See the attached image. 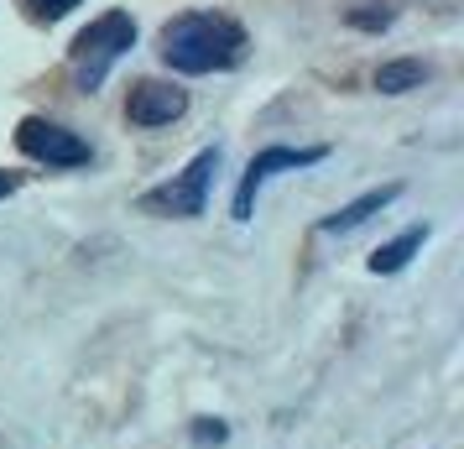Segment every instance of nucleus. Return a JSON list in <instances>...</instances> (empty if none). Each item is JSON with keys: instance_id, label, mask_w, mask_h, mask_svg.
I'll return each mask as SVG.
<instances>
[{"instance_id": "nucleus-1", "label": "nucleus", "mask_w": 464, "mask_h": 449, "mask_svg": "<svg viewBox=\"0 0 464 449\" xmlns=\"http://www.w3.org/2000/svg\"><path fill=\"white\" fill-rule=\"evenodd\" d=\"M157 53L178 73H219L246 58V26L230 16H214V11H188L162 26Z\"/></svg>"}, {"instance_id": "nucleus-2", "label": "nucleus", "mask_w": 464, "mask_h": 449, "mask_svg": "<svg viewBox=\"0 0 464 449\" xmlns=\"http://www.w3.org/2000/svg\"><path fill=\"white\" fill-rule=\"evenodd\" d=\"M136 47V22L126 11H105L100 22H89L79 37H73V79L79 89H100L110 79V68Z\"/></svg>"}, {"instance_id": "nucleus-3", "label": "nucleus", "mask_w": 464, "mask_h": 449, "mask_svg": "<svg viewBox=\"0 0 464 449\" xmlns=\"http://www.w3.org/2000/svg\"><path fill=\"white\" fill-rule=\"evenodd\" d=\"M219 172V147H204L183 172H172L168 183L141 193V214H157V220H193V214L209 210V183Z\"/></svg>"}, {"instance_id": "nucleus-4", "label": "nucleus", "mask_w": 464, "mask_h": 449, "mask_svg": "<svg viewBox=\"0 0 464 449\" xmlns=\"http://www.w3.org/2000/svg\"><path fill=\"white\" fill-rule=\"evenodd\" d=\"M329 147H266L251 157V168L240 172V189H235V220H251L256 214V193L272 183L276 172H297V168H314L324 162Z\"/></svg>"}, {"instance_id": "nucleus-5", "label": "nucleus", "mask_w": 464, "mask_h": 449, "mask_svg": "<svg viewBox=\"0 0 464 449\" xmlns=\"http://www.w3.org/2000/svg\"><path fill=\"white\" fill-rule=\"evenodd\" d=\"M16 147H22L32 162H47V168H84L89 162L84 136L58 126V121H43V115H26L22 126H16Z\"/></svg>"}, {"instance_id": "nucleus-6", "label": "nucleus", "mask_w": 464, "mask_h": 449, "mask_svg": "<svg viewBox=\"0 0 464 449\" xmlns=\"http://www.w3.org/2000/svg\"><path fill=\"white\" fill-rule=\"evenodd\" d=\"M183 110H188V94H183V89L141 79V84L130 89V100H126V121L130 126H172Z\"/></svg>"}, {"instance_id": "nucleus-7", "label": "nucleus", "mask_w": 464, "mask_h": 449, "mask_svg": "<svg viewBox=\"0 0 464 449\" xmlns=\"http://www.w3.org/2000/svg\"><path fill=\"white\" fill-rule=\"evenodd\" d=\"M397 199H401V183L371 189V193H360V199H350V204H339L334 214H324V220H318V230H324V236H350V230H360L371 214H381L386 204H397Z\"/></svg>"}, {"instance_id": "nucleus-8", "label": "nucleus", "mask_w": 464, "mask_h": 449, "mask_svg": "<svg viewBox=\"0 0 464 449\" xmlns=\"http://www.w3.org/2000/svg\"><path fill=\"white\" fill-rule=\"evenodd\" d=\"M422 240H428V225H412V230H401L397 240H386L376 257H371V272H376V278H392V272H401V267H407V261L422 251Z\"/></svg>"}, {"instance_id": "nucleus-9", "label": "nucleus", "mask_w": 464, "mask_h": 449, "mask_svg": "<svg viewBox=\"0 0 464 449\" xmlns=\"http://www.w3.org/2000/svg\"><path fill=\"white\" fill-rule=\"evenodd\" d=\"M422 79H428V63H418V58H397V63H381L376 68V89H381V94H407V89H422Z\"/></svg>"}, {"instance_id": "nucleus-10", "label": "nucleus", "mask_w": 464, "mask_h": 449, "mask_svg": "<svg viewBox=\"0 0 464 449\" xmlns=\"http://www.w3.org/2000/svg\"><path fill=\"white\" fill-rule=\"evenodd\" d=\"M350 26H360V32L392 26V5H360V11H350Z\"/></svg>"}, {"instance_id": "nucleus-11", "label": "nucleus", "mask_w": 464, "mask_h": 449, "mask_svg": "<svg viewBox=\"0 0 464 449\" xmlns=\"http://www.w3.org/2000/svg\"><path fill=\"white\" fill-rule=\"evenodd\" d=\"M32 5V16H43V22H58V16H68L79 0H26Z\"/></svg>"}, {"instance_id": "nucleus-12", "label": "nucleus", "mask_w": 464, "mask_h": 449, "mask_svg": "<svg viewBox=\"0 0 464 449\" xmlns=\"http://www.w3.org/2000/svg\"><path fill=\"white\" fill-rule=\"evenodd\" d=\"M193 434H198V439H225V424H209V418H204Z\"/></svg>"}, {"instance_id": "nucleus-13", "label": "nucleus", "mask_w": 464, "mask_h": 449, "mask_svg": "<svg viewBox=\"0 0 464 449\" xmlns=\"http://www.w3.org/2000/svg\"><path fill=\"white\" fill-rule=\"evenodd\" d=\"M16 189H22V178H16V172H0V199H11Z\"/></svg>"}]
</instances>
